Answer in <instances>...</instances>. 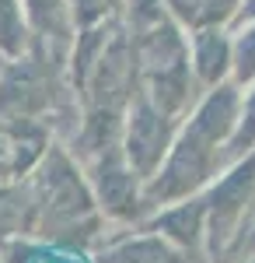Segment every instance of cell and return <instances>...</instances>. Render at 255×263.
Segmentation results:
<instances>
[{
	"instance_id": "1",
	"label": "cell",
	"mask_w": 255,
	"mask_h": 263,
	"mask_svg": "<svg viewBox=\"0 0 255 263\" xmlns=\"http://www.w3.org/2000/svg\"><path fill=\"white\" fill-rule=\"evenodd\" d=\"M238 109H241V88L235 81L214 84L203 91L196 109L178 126L168 158L143 186V197H147L151 211L185 200L193 193H203L231 165L227 141L235 134Z\"/></svg>"
},
{
	"instance_id": "2",
	"label": "cell",
	"mask_w": 255,
	"mask_h": 263,
	"mask_svg": "<svg viewBox=\"0 0 255 263\" xmlns=\"http://www.w3.org/2000/svg\"><path fill=\"white\" fill-rule=\"evenodd\" d=\"M28 182H32L35 207H39L35 239L70 246L80 253H95L105 242L112 224L98 211L91 182L63 141H53L46 147L39 165L28 172Z\"/></svg>"
},
{
	"instance_id": "3",
	"label": "cell",
	"mask_w": 255,
	"mask_h": 263,
	"mask_svg": "<svg viewBox=\"0 0 255 263\" xmlns=\"http://www.w3.org/2000/svg\"><path fill=\"white\" fill-rule=\"evenodd\" d=\"M80 116L77 91L67 74V53L35 39L0 70V120L46 126L63 141Z\"/></svg>"
},
{
	"instance_id": "4",
	"label": "cell",
	"mask_w": 255,
	"mask_h": 263,
	"mask_svg": "<svg viewBox=\"0 0 255 263\" xmlns=\"http://www.w3.org/2000/svg\"><path fill=\"white\" fill-rule=\"evenodd\" d=\"M67 74L80 105L130 109V102L140 95V63L133 28L122 14L74 32L67 49Z\"/></svg>"
},
{
	"instance_id": "5",
	"label": "cell",
	"mask_w": 255,
	"mask_h": 263,
	"mask_svg": "<svg viewBox=\"0 0 255 263\" xmlns=\"http://www.w3.org/2000/svg\"><path fill=\"white\" fill-rule=\"evenodd\" d=\"M140 63V91L172 120H185L203 99V84L189 63V32L172 14L133 32Z\"/></svg>"
},
{
	"instance_id": "6",
	"label": "cell",
	"mask_w": 255,
	"mask_h": 263,
	"mask_svg": "<svg viewBox=\"0 0 255 263\" xmlns=\"http://www.w3.org/2000/svg\"><path fill=\"white\" fill-rule=\"evenodd\" d=\"M206 246L210 260L235 256L255 218V151L235 158L206 190Z\"/></svg>"
},
{
	"instance_id": "7",
	"label": "cell",
	"mask_w": 255,
	"mask_h": 263,
	"mask_svg": "<svg viewBox=\"0 0 255 263\" xmlns=\"http://www.w3.org/2000/svg\"><path fill=\"white\" fill-rule=\"evenodd\" d=\"M80 168L91 182L98 211L105 214V221L112 228H137L151 218V207H147V197H143V179L130 165L122 144L80 162Z\"/></svg>"
},
{
	"instance_id": "8",
	"label": "cell",
	"mask_w": 255,
	"mask_h": 263,
	"mask_svg": "<svg viewBox=\"0 0 255 263\" xmlns=\"http://www.w3.org/2000/svg\"><path fill=\"white\" fill-rule=\"evenodd\" d=\"M178 126H182V123L172 120L164 109H157L143 91L130 102L126 123H122V151H126L130 165L137 168V176L143 179V186H147V179L161 168V162L168 158Z\"/></svg>"
},
{
	"instance_id": "9",
	"label": "cell",
	"mask_w": 255,
	"mask_h": 263,
	"mask_svg": "<svg viewBox=\"0 0 255 263\" xmlns=\"http://www.w3.org/2000/svg\"><path fill=\"white\" fill-rule=\"evenodd\" d=\"M95 263H203L206 256H189L168 239H161L147 224L137 228H112L105 242L91 253Z\"/></svg>"
},
{
	"instance_id": "10",
	"label": "cell",
	"mask_w": 255,
	"mask_h": 263,
	"mask_svg": "<svg viewBox=\"0 0 255 263\" xmlns=\"http://www.w3.org/2000/svg\"><path fill=\"white\" fill-rule=\"evenodd\" d=\"M143 224L151 232H157L161 239H168L182 253L210 260V246H206V197L203 193H193L185 200L157 207V211H151V218Z\"/></svg>"
},
{
	"instance_id": "11",
	"label": "cell",
	"mask_w": 255,
	"mask_h": 263,
	"mask_svg": "<svg viewBox=\"0 0 255 263\" xmlns=\"http://www.w3.org/2000/svg\"><path fill=\"white\" fill-rule=\"evenodd\" d=\"M56 141L46 126H28V123H4L0 120V182L25 179L46 147Z\"/></svg>"
},
{
	"instance_id": "12",
	"label": "cell",
	"mask_w": 255,
	"mask_h": 263,
	"mask_svg": "<svg viewBox=\"0 0 255 263\" xmlns=\"http://www.w3.org/2000/svg\"><path fill=\"white\" fill-rule=\"evenodd\" d=\"M231 60H235L231 25H206L189 32V63L203 88L231 81Z\"/></svg>"
},
{
	"instance_id": "13",
	"label": "cell",
	"mask_w": 255,
	"mask_h": 263,
	"mask_svg": "<svg viewBox=\"0 0 255 263\" xmlns=\"http://www.w3.org/2000/svg\"><path fill=\"white\" fill-rule=\"evenodd\" d=\"M39 207L28 176L14 182H0V242L11 239H35Z\"/></svg>"
},
{
	"instance_id": "14",
	"label": "cell",
	"mask_w": 255,
	"mask_h": 263,
	"mask_svg": "<svg viewBox=\"0 0 255 263\" xmlns=\"http://www.w3.org/2000/svg\"><path fill=\"white\" fill-rule=\"evenodd\" d=\"M25 18L32 25L35 39H42L46 46H53L59 53L70 49L74 42V18H70V4L67 0H21Z\"/></svg>"
},
{
	"instance_id": "15",
	"label": "cell",
	"mask_w": 255,
	"mask_h": 263,
	"mask_svg": "<svg viewBox=\"0 0 255 263\" xmlns=\"http://www.w3.org/2000/svg\"><path fill=\"white\" fill-rule=\"evenodd\" d=\"M245 0H168V14L185 28H206V25H235Z\"/></svg>"
},
{
	"instance_id": "16",
	"label": "cell",
	"mask_w": 255,
	"mask_h": 263,
	"mask_svg": "<svg viewBox=\"0 0 255 263\" xmlns=\"http://www.w3.org/2000/svg\"><path fill=\"white\" fill-rule=\"evenodd\" d=\"M0 260L4 263H95L91 253H80V249L56 246V242H42V239L0 242Z\"/></svg>"
},
{
	"instance_id": "17",
	"label": "cell",
	"mask_w": 255,
	"mask_h": 263,
	"mask_svg": "<svg viewBox=\"0 0 255 263\" xmlns=\"http://www.w3.org/2000/svg\"><path fill=\"white\" fill-rule=\"evenodd\" d=\"M32 42H35V32L25 18L21 0H0V53L21 57Z\"/></svg>"
},
{
	"instance_id": "18",
	"label": "cell",
	"mask_w": 255,
	"mask_h": 263,
	"mask_svg": "<svg viewBox=\"0 0 255 263\" xmlns=\"http://www.w3.org/2000/svg\"><path fill=\"white\" fill-rule=\"evenodd\" d=\"M231 46H235L231 81L238 88H248L255 84V18H241L231 25Z\"/></svg>"
},
{
	"instance_id": "19",
	"label": "cell",
	"mask_w": 255,
	"mask_h": 263,
	"mask_svg": "<svg viewBox=\"0 0 255 263\" xmlns=\"http://www.w3.org/2000/svg\"><path fill=\"white\" fill-rule=\"evenodd\" d=\"M255 151V84L241 88V109H238L235 134L227 141V158H245Z\"/></svg>"
},
{
	"instance_id": "20",
	"label": "cell",
	"mask_w": 255,
	"mask_h": 263,
	"mask_svg": "<svg viewBox=\"0 0 255 263\" xmlns=\"http://www.w3.org/2000/svg\"><path fill=\"white\" fill-rule=\"evenodd\" d=\"M119 14L133 32H140L154 21L168 18V0H119Z\"/></svg>"
},
{
	"instance_id": "21",
	"label": "cell",
	"mask_w": 255,
	"mask_h": 263,
	"mask_svg": "<svg viewBox=\"0 0 255 263\" xmlns=\"http://www.w3.org/2000/svg\"><path fill=\"white\" fill-rule=\"evenodd\" d=\"M67 4H70L74 28H88V25H98V21L119 14V0H67Z\"/></svg>"
},
{
	"instance_id": "22",
	"label": "cell",
	"mask_w": 255,
	"mask_h": 263,
	"mask_svg": "<svg viewBox=\"0 0 255 263\" xmlns=\"http://www.w3.org/2000/svg\"><path fill=\"white\" fill-rule=\"evenodd\" d=\"M238 253H255V218H252V224H248V235H245V242H241Z\"/></svg>"
},
{
	"instance_id": "23",
	"label": "cell",
	"mask_w": 255,
	"mask_h": 263,
	"mask_svg": "<svg viewBox=\"0 0 255 263\" xmlns=\"http://www.w3.org/2000/svg\"><path fill=\"white\" fill-rule=\"evenodd\" d=\"M217 263H255V253H235L227 260H217Z\"/></svg>"
},
{
	"instance_id": "24",
	"label": "cell",
	"mask_w": 255,
	"mask_h": 263,
	"mask_svg": "<svg viewBox=\"0 0 255 263\" xmlns=\"http://www.w3.org/2000/svg\"><path fill=\"white\" fill-rule=\"evenodd\" d=\"M241 18H255V0H245L241 4V11H238V21Z\"/></svg>"
},
{
	"instance_id": "25",
	"label": "cell",
	"mask_w": 255,
	"mask_h": 263,
	"mask_svg": "<svg viewBox=\"0 0 255 263\" xmlns=\"http://www.w3.org/2000/svg\"><path fill=\"white\" fill-rule=\"evenodd\" d=\"M7 60H11V57H4V53H0V70H4V63H7Z\"/></svg>"
}]
</instances>
